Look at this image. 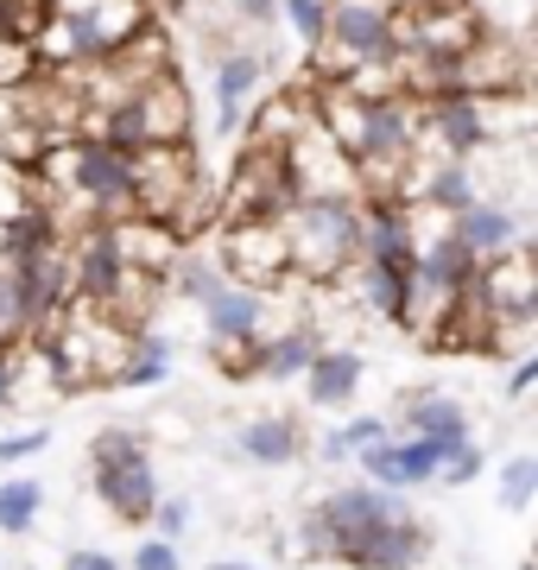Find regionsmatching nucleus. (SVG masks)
Here are the masks:
<instances>
[{"instance_id": "1", "label": "nucleus", "mask_w": 538, "mask_h": 570, "mask_svg": "<svg viewBox=\"0 0 538 570\" xmlns=\"http://www.w3.org/2000/svg\"><path fill=\"white\" fill-rule=\"evenodd\" d=\"M152 26V0H44L39 63L44 70H89L114 58Z\"/></svg>"}, {"instance_id": "2", "label": "nucleus", "mask_w": 538, "mask_h": 570, "mask_svg": "<svg viewBox=\"0 0 538 570\" xmlns=\"http://www.w3.org/2000/svg\"><path fill=\"white\" fill-rule=\"evenodd\" d=\"M361 223H368L361 190H311V197H298L291 216H286L291 273L305 285L342 279V273L361 261Z\"/></svg>"}, {"instance_id": "3", "label": "nucleus", "mask_w": 538, "mask_h": 570, "mask_svg": "<svg viewBox=\"0 0 538 570\" xmlns=\"http://www.w3.org/2000/svg\"><path fill=\"white\" fill-rule=\"evenodd\" d=\"M89 482L102 494V508L127 527H152V508H159V475H152V456H146V438L127 425H102L96 444H89Z\"/></svg>"}, {"instance_id": "4", "label": "nucleus", "mask_w": 538, "mask_h": 570, "mask_svg": "<svg viewBox=\"0 0 538 570\" xmlns=\"http://www.w3.org/2000/svg\"><path fill=\"white\" fill-rule=\"evenodd\" d=\"M96 134L121 140L127 153H140V146H152V140H190V96H185L178 63H171V70H159L152 82H140V89H133V96H121L114 108H102Z\"/></svg>"}, {"instance_id": "5", "label": "nucleus", "mask_w": 538, "mask_h": 570, "mask_svg": "<svg viewBox=\"0 0 538 570\" xmlns=\"http://www.w3.org/2000/svg\"><path fill=\"white\" fill-rule=\"evenodd\" d=\"M203 171H197V153L190 140H152L133 153V209L140 216H159V223H178L190 235V204H203Z\"/></svg>"}, {"instance_id": "6", "label": "nucleus", "mask_w": 538, "mask_h": 570, "mask_svg": "<svg viewBox=\"0 0 538 570\" xmlns=\"http://www.w3.org/2000/svg\"><path fill=\"white\" fill-rule=\"evenodd\" d=\"M267 70L272 58L267 51H253V45H228L216 51L209 63V102H216V140H241L253 121V108L267 96Z\"/></svg>"}, {"instance_id": "7", "label": "nucleus", "mask_w": 538, "mask_h": 570, "mask_svg": "<svg viewBox=\"0 0 538 570\" xmlns=\"http://www.w3.org/2000/svg\"><path fill=\"white\" fill-rule=\"evenodd\" d=\"M323 513V527H330V558L342 564L361 539H373L380 527H393L399 513H406V489H380V482H349V489H330L317 501Z\"/></svg>"}, {"instance_id": "8", "label": "nucleus", "mask_w": 538, "mask_h": 570, "mask_svg": "<svg viewBox=\"0 0 538 570\" xmlns=\"http://www.w3.org/2000/svg\"><path fill=\"white\" fill-rule=\"evenodd\" d=\"M418 127H425V146L456 153V159H476V153L495 146L488 96H476V89H437V96H418Z\"/></svg>"}, {"instance_id": "9", "label": "nucleus", "mask_w": 538, "mask_h": 570, "mask_svg": "<svg viewBox=\"0 0 538 570\" xmlns=\"http://www.w3.org/2000/svg\"><path fill=\"white\" fill-rule=\"evenodd\" d=\"M222 261L235 279L248 285H279L291 273V235L286 223H222Z\"/></svg>"}, {"instance_id": "10", "label": "nucleus", "mask_w": 538, "mask_h": 570, "mask_svg": "<svg viewBox=\"0 0 538 570\" xmlns=\"http://www.w3.org/2000/svg\"><path fill=\"white\" fill-rule=\"evenodd\" d=\"M197 311H203V330H209V343H216V348L260 343V336H267V324H272L267 285H248V279H235V273H228V279L216 285Z\"/></svg>"}, {"instance_id": "11", "label": "nucleus", "mask_w": 538, "mask_h": 570, "mask_svg": "<svg viewBox=\"0 0 538 570\" xmlns=\"http://www.w3.org/2000/svg\"><path fill=\"white\" fill-rule=\"evenodd\" d=\"M406 204H412V209H431V216H444V223H456L462 209L481 204L476 159H456V153H437L431 165L418 159L412 178H406Z\"/></svg>"}, {"instance_id": "12", "label": "nucleus", "mask_w": 538, "mask_h": 570, "mask_svg": "<svg viewBox=\"0 0 538 570\" xmlns=\"http://www.w3.org/2000/svg\"><path fill=\"white\" fill-rule=\"evenodd\" d=\"M418 285H431V292H444V298H462L469 285L481 279V254L462 235H456V223H444V228H431V235H418Z\"/></svg>"}, {"instance_id": "13", "label": "nucleus", "mask_w": 538, "mask_h": 570, "mask_svg": "<svg viewBox=\"0 0 538 570\" xmlns=\"http://www.w3.org/2000/svg\"><path fill=\"white\" fill-rule=\"evenodd\" d=\"M355 298L368 317L380 324H406V311H412V292H418V266L412 261H355Z\"/></svg>"}, {"instance_id": "14", "label": "nucleus", "mask_w": 538, "mask_h": 570, "mask_svg": "<svg viewBox=\"0 0 538 570\" xmlns=\"http://www.w3.org/2000/svg\"><path fill=\"white\" fill-rule=\"evenodd\" d=\"M425 558H431V527L412 520V513H399L393 527H380L373 539H361L342 564L349 570H418Z\"/></svg>"}, {"instance_id": "15", "label": "nucleus", "mask_w": 538, "mask_h": 570, "mask_svg": "<svg viewBox=\"0 0 538 570\" xmlns=\"http://www.w3.org/2000/svg\"><path fill=\"white\" fill-rule=\"evenodd\" d=\"M361 381H368V355H361V348H342V343H323V355H317L311 374H305V400H311L317 412L355 406Z\"/></svg>"}, {"instance_id": "16", "label": "nucleus", "mask_w": 538, "mask_h": 570, "mask_svg": "<svg viewBox=\"0 0 538 570\" xmlns=\"http://www.w3.org/2000/svg\"><path fill=\"white\" fill-rule=\"evenodd\" d=\"M317 355H323V336H317L311 324L267 330V336L253 343V381H305Z\"/></svg>"}, {"instance_id": "17", "label": "nucleus", "mask_w": 538, "mask_h": 570, "mask_svg": "<svg viewBox=\"0 0 538 570\" xmlns=\"http://www.w3.org/2000/svg\"><path fill=\"white\" fill-rule=\"evenodd\" d=\"M305 425L298 419H279V412H267V419H248V425L235 431V450L248 456V463H260V469H286V463H298L305 456Z\"/></svg>"}, {"instance_id": "18", "label": "nucleus", "mask_w": 538, "mask_h": 570, "mask_svg": "<svg viewBox=\"0 0 538 570\" xmlns=\"http://www.w3.org/2000/svg\"><path fill=\"white\" fill-rule=\"evenodd\" d=\"M469 444H476V425L412 431V438H399V456H406V489H425V482H437V475L450 469V456H462Z\"/></svg>"}, {"instance_id": "19", "label": "nucleus", "mask_w": 538, "mask_h": 570, "mask_svg": "<svg viewBox=\"0 0 538 570\" xmlns=\"http://www.w3.org/2000/svg\"><path fill=\"white\" fill-rule=\"evenodd\" d=\"M456 235L476 247L481 261H500V254H514V247H519V216L507 204H488V197H481L476 209H462V216H456Z\"/></svg>"}, {"instance_id": "20", "label": "nucleus", "mask_w": 538, "mask_h": 570, "mask_svg": "<svg viewBox=\"0 0 538 570\" xmlns=\"http://www.w3.org/2000/svg\"><path fill=\"white\" fill-rule=\"evenodd\" d=\"M222 279H228L222 247L209 254V247H190V242H185V254L166 266V298H178V305H203V298H209Z\"/></svg>"}, {"instance_id": "21", "label": "nucleus", "mask_w": 538, "mask_h": 570, "mask_svg": "<svg viewBox=\"0 0 538 570\" xmlns=\"http://www.w3.org/2000/svg\"><path fill=\"white\" fill-rule=\"evenodd\" d=\"M171 374V343L159 336V330H133V348H127V362H121V374H114V387H127V393H140V387H159Z\"/></svg>"}, {"instance_id": "22", "label": "nucleus", "mask_w": 538, "mask_h": 570, "mask_svg": "<svg viewBox=\"0 0 538 570\" xmlns=\"http://www.w3.org/2000/svg\"><path fill=\"white\" fill-rule=\"evenodd\" d=\"M380 438H399V425H393V419H380V412H361V419H349V425L323 431L311 450L323 456V463H349L361 444H380Z\"/></svg>"}, {"instance_id": "23", "label": "nucleus", "mask_w": 538, "mask_h": 570, "mask_svg": "<svg viewBox=\"0 0 538 570\" xmlns=\"http://www.w3.org/2000/svg\"><path fill=\"white\" fill-rule=\"evenodd\" d=\"M399 438H412V431H456V425H469V412L456 406L450 393H406V406H399Z\"/></svg>"}, {"instance_id": "24", "label": "nucleus", "mask_w": 538, "mask_h": 570, "mask_svg": "<svg viewBox=\"0 0 538 570\" xmlns=\"http://www.w3.org/2000/svg\"><path fill=\"white\" fill-rule=\"evenodd\" d=\"M39 513H44V482L39 475H7V482H0V532L26 539V532L39 527Z\"/></svg>"}, {"instance_id": "25", "label": "nucleus", "mask_w": 538, "mask_h": 570, "mask_svg": "<svg viewBox=\"0 0 538 570\" xmlns=\"http://www.w3.org/2000/svg\"><path fill=\"white\" fill-rule=\"evenodd\" d=\"M532 501H538V450H526V456H507L500 463V508L526 513Z\"/></svg>"}, {"instance_id": "26", "label": "nucleus", "mask_w": 538, "mask_h": 570, "mask_svg": "<svg viewBox=\"0 0 538 570\" xmlns=\"http://www.w3.org/2000/svg\"><path fill=\"white\" fill-rule=\"evenodd\" d=\"M279 20L291 26V39L317 51V45L330 39V0H279Z\"/></svg>"}, {"instance_id": "27", "label": "nucleus", "mask_w": 538, "mask_h": 570, "mask_svg": "<svg viewBox=\"0 0 538 570\" xmlns=\"http://www.w3.org/2000/svg\"><path fill=\"white\" fill-rule=\"evenodd\" d=\"M127 570H185V558H178V539H166V532L140 539V546H133V558H127Z\"/></svg>"}, {"instance_id": "28", "label": "nucleus", "mask_w": 538, "mask_h": 570, "mask_svg": "<svg viewBox=\"0 0 538 570\" xmlns=\"http://www.w3.org/2000/svg\"><path fill=\"white\" fill-rule=\"evenodd\" d=\"M39 450H51V425H26V431H0V463H32Z\"/></svg>"}, {"instance_id": "29", "label": "nucleus", "mask_w": 538, "mask_h": 570, "mask_svg": "<svg viewBox=\"0 0 538 570\" xmlns=\"http://www.w3.org/2000/svg\"><path fill=\"white\" fill-rule=\"evenodd\" d=\"M185 527H190V501H185V494H159V508H152V532L185 539Z\"/></svg>"}, {"instance_id": "30", "label": "nucleus", "mask_w": 538, "mask_h": 570, "mask_svg": "<svg viewBox=\"0 0 538 570\" xmlns=\"http://www.w3.org/2000/svg\"><path fill=\"white\" fill-rule=\"evenodd\" d=\"M63 570H127L114 551H102V546H70L63 551Z\"/></svg>"}, {"instance_id": "31", "label": "nucleus", "mask_w": 538, "mask_h": 570, "mask_svg": "<svg viewBox=\"0 0 538 570\" xmlns=\"http://www.w3.org/2000/svg\"><path fill=\"white\" fill-rule=\"evenodd\" d=\"M481 463H488V456H481V444H469L462 456H450V469H444L437 482H450V489H462V482H476V475H481Z\"/></svg>"}, {"instance_id": "32", "label": "nucleus", "mask_w": 538, "mask_h": 570, "mask_svg": "<svg viewBox=\"0 0 538 570\" xmlns=\"http://www.w3.org/2000/svg\"><path fill=\"white\" fill-rule=\"evenodd\" d=\"M228 13L241 26H279V0H235Z\"/></svg>"}, {"instance_id": "33", "label": "nucleus", "mask_w": 538, "mask_h": 570, "mask_svg": "<svg viewBox=\"0 0 538 570\" xmlns=\"http://www.w3.org/2000/svg\"><path fill=\"white\" fill-rule=\"evenodd\" d=\"M532 387H538V355H526V362H514V374H507V400H526Z\"/></svg>"}, {"instance_id": "34", "label": "nucleus", "mask_w": 538, "mask_h": 570, "mask_svg": "<svg viewBox=\"0 0 538 570\" xmlns=\"http://www.w3.org/2000/svg\"><path fill=\"white\" fill-rule=\"evenodd\" d=\"M13 178H32V171H20L13 146H7V134H0V184H13Z\"/></svg>"}, {"instance_id": "35", "label": "nucleus", "mask_w": 538, "mask_h": 570, "mask_svg": "<svg viewBox=\"0 0 538 570\" xmlns=\"http://www.w3.org/2000/svg\"><path fill=\"white\" fill-rule=\"evenodd\" d=\"M209 570H267V564H248V558H216Z\"/></svg>"}, {"instance_id": "36", "label": "nucleus", "mask_w": 538, "mask_h": 570, "mask_svg": "<svg viewBox=\"0 0 538 570\" xmlns=\"http://www.w3.org/2000/svg\"><path fill=\"white\" fill-rule=\"evenodd\" d=\"M526 45H532V63H538V26H532V32H526Z\"/></svg>"}]
</instances>
